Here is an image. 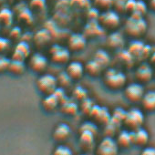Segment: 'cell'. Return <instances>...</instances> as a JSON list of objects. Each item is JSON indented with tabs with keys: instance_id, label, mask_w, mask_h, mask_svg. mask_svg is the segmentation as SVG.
Wrapping results in <instances>:
<instances>
[{
	"instance_id": "1",
	"label": "cell",
	"mask_w": 155,
	"mask_h": 155,
	"mask_svg": "<svg viewBox=\"0 0 155 155\" xmlns=\"http://www.w3.org/2000/svg\"><path fill=\"white\" fill-rule=\"evenodd\" d=\"M102 75L103 83L110 91H120L126 86L127 77L121 70L114 68H107Z\"/></svg>"
},
{
	"instance_id": "2",
	"label": "cell",
	"mask_w": 155,
	"mask_h": 155,
	"mask_svg": "<svg viewBox=\"0 0 155 155\" xmlns=\"http://www.w3.org/2000/svg\"><path fill=\"white\" fill-rule=\"evenodd\" d=\"M147 28V22L143 17L136 13H132V15L127 19L124 28L125 32L130 37L139 38L146 32Z\"/></svg>"
},
{
	"instance_id": "3",
	"label": "cell",
	"mask_w": 155,
	"mask_h": 155,
	"mask_svg": "<svg viewBox=\"0 0 155 155\" xmlns=\"http://www.w3.org/2000/svg\"><path fill=\"white\" fill-rule=\"evenodd\" d=\"M36 87L38 92L43 96L53 94L58 87L57 78L52 74L42 73L36 81Z\"/></svg>"
},
{
	"instance_id": "4",
	"label": "cell",
	"mask_w": 155,
	"mask_h": 155,
	"mask_svg": "<svg viewBox=\"0 0 155 155\" xmlns=\"http://www.w3.org/2000/svg\"><path fill=\"white\" fill-rule=\"evenodd\" d=\"M144 123V114L137 108H132L126 110V114L122 122V125L126 127L129 130H134L138 128L142 127Z\"/></svg>"
},
{
	"instance_id": "5",
	"label": "cell",
	"mask_w": 155,
	"mask_h": 155,
	"mask_svg": "<svg viewBox=\"0 0 155 155\" xmlns=\"http://www.w3.org/2000/svg\"><path fill=\"white\" fill-rule=\"evenodd\" d=\"M144 93L145 91L143 85L138 81L128 84L127 86L124 87V91H123L125 99L131 103L140 102Z\"/></svg>"
},
{
	"instance_id": "6",
	"label": "cell",
	"mask_w": 155,
	"mask_h": 155,
	"mask_svg": "<svg viewBox=\"0 0 155 155\" xmlns=\"http://www.w3.org/2000/svg\"><path fill=\"white\" fill-rule=\"evenodd\" d=\"M99 24L103 29L115 30L120 23L119 15L112 10H105L99 17Z\"/></svg>"
},
{
	"instance_id": "7",
	"label": "cell",
	"mask_w": 155,
	"mask_h": 155,
	"mask_svg": "<svg viewBox=\"0 0 155 155\" xmlns=\"http://www.w3.org/2000/svg\"><path fill=\"white\" fill-rule=\"evenodd\" d=\"M50 59L54 64L64 65L69 62L70 50L68 48L61 47L59 45H54L50 48Z\"/></svg>"
},
{
	"instance_id": "8",
	"label": "cell",
	"mask_w": 155,
	"mask_h": 155,
	"mask_svg": "<svg viewBox=\"0 0 155 155\" xmlns=\"http://www.w3.org/2000/svg\"><path fill=\"white\" fill-rule=\"evenodd\" d=\"M119 146L113 137L105 136L96 148V153L101 155H114L119 151Z\"/></svg>"
},
{
	"instance_id": "9",
	"label": "cell",
	"mask_w": 155,
	"mask_h": 155,
	"mask_svg": "<svg viewBox=\"0 0 155 155\" xmlns=\"http://www.w3.org/2000/svg\"><path fill=\"white\" fill-rule=\"evenodd\" d=\"M28 66L33 72L42 74L48 66V59L41 53H35L29 57Z\"/></svg>"
},
{
	"instance_id": "10",
	"label": "cell",
	"mask_w": 155,
	"mask_h": 155,
	"mask_svg": "<svg viewBox=\"0 0 155 155\" xmlns=\"http://www.w3.org/2000/svg\"><path fill=\"white\" fill-rule=\"evenodd\" d=\"M135 79L141 84L148 83L154 77V69L148 63H141L135 70Z\"/></svg>"
},
{
	"instance_id": "11",
	"label": "cell",
	"mask_w": 155,
	"mask_h": 155,
	"mask_svg": "<svg viewBox=\"0 0 155 155\" xmlns=\"http://www.w3.org/2000/svg\"><path fill=\"white\" fill-rule=\"evenodd\" d=\"M71 135V129L67 123H58L52 131V139L58 144L65 143Z\"/></svg>"
},
{
	"instance_id": "12",
	"label": "cell",
	"mask_w": 155,
	"mask_h": 155,
	"mask_svg": "<svg viewBox=\"0 0 155 155\" xmlns=\"http://www.w3.org/2000/svg\"><path fill=\"white\" fill-rule=\"evenodd\" d=\"M87 45V38L82 34H72L68 39V48L70 52H81Z\"/></svg>"
},
{
	"instance_id": "13",
	"label": "cell",
	"mask_w": 155,
	"mask_h": 155,
	"mask_svg": "<svg viewBox=\"0 0 155 155\" xmlns=\"http://www.w3.org/2000/svg\"><path fill=\"white\" fill-rule=\"evenodd\" d=\"M65 71L72 81H80L85 74V68L84 65L79 61H70L68 63Z\"/></svg>"
},
{
	"instance_id": "14",
	"label": "cell",
	"mask_w": 155,
	"mask_h": 155,
	"mask_svg": "<svg viewBox=\"0 0 155 155\" xmlns=\"http://www.w3.org/2000/svg\"><path fill=\"white\" fill-rule=\"evenodd\" d=\"M91 117L95 119L97 122L102 126L106 125L111 119V114L110 113L109 110L106 108H102L97 105H94L89 114Z\"/></svg>"
},
{
	"instance_id": "15",
	"label": "cell",
	"mask_w": 155,
	"mask_h": 155,
	"mask_svg": "<svg viewBox=\"0 0 155 155\" xmlns=\"http://www.w3.org/2000/svg\"><path fill=\"white\" fill-rule=\"evenodd\" d=\"M59 110L66 116H74L80 110V104L74 99L66 98L59 104Z\"/></svg>"
},
{
	"instance_id": "16",
	"label": "cell",
	"mask_w": 155,
	"mask_h": 155,
	"mask_svg": "<svg viewBox=\"0 0 155 155\" xmlns=\"http://www.w3.org/2000/svg\"><path fill=\"white\" fill-rule=\"evenodd\" d=\"M131 132V139H132V145H136L139 147H144L150 139L149 133L146 130L142 127L138 128L134 130H130Z\"/></svg>"
},
{
	"instance_id": "17",
	"label": "cell",
	"mask_w": 155,
	"mask_h": 155,
	"mask_svg": "<svg viewBox=\"0 0 155 155\" xmlns=\"http://www.w3.org/2000/svg\"><path fill=\"white\" fill-rule=\"evenodd\" d=\"M79 144L81 150L85 151L91 150L95 144V134L90 131H80Z\"/></svg>"
},
{
	"instance_id": "18",
	"label": "cell",
	"mask_w": 155,
	"mask_h": 155,
	"mask_svg": "<svg viewBox=\"0 0 155 155\" xmlns=\"http://www.w3.org/2000/svg\"><path fill=\"white\" fill-rule=\"evenodd\" d=\"M84 68H85V73L91 78L100 77L101 75L103 74V71L105 70V68L95 59H91L88 61L84 66Z\"/></svg>"
},
{
	"instance_id": "19",
	"label": "cell",
	"mask_w": 155,
	"mask_h": 155,
	"mask_svg": "<svg viewBox=\"0 0 155 155\" xmlns=\"http://www.w3.org/2000/svg\"><path fill=\"white\" fill-rule=\"evenodd\" d=\"M59 101L57 99V97L54 94H50V95H46L44 96V98L41 101V106L42 109L46 111V112H53L55 111L57 109L59 108Z\"/></svg>"
},
{
	"instance_id": "20",
	"label": "cell",
	"mask_w": 155,
	"mask_h": 155,
	"mask_svg": "<svg viewBox=\"0 0 155 155\" xmlns=\"http://www.w3.org/2000/svg\"><path fill=\"white\" fill-rule=\"evenodd\" d=\"M140 104L142 110L147 112H155V91H150L144 93Z\"/></svg>"
},
{
	"instance_id": "21",
	"label": "cell",
	"mask_w": 155,
	"mask_h": 155,
	"mask_svg": "<svg viewBox=\"0 0 155 155\" xmlns=\"http://www.w3.org/2000/svg\"><path fill=\"white\" fill-rule=\"evenodd\" d=\"M29 53H30V48L28 44L26 41H21L16 46L13 52L12 58L24 61L29 56Z\"/></svg>"
},
{
	"instance_id": "22",
	"label": "cell",
	"mask_w": 155,
	"mask_h": 155,
	"mask_svg": "<svg viewBox=\"0 0 155 155\" xmlns=\"http://www.w3.org/2000/svg\"><path fill=\"white\" fill-rule=\"evenodd\" d=\"M117 144L119 148L127 149L132 145V139H131V132L129 130H120L117 134L116 138Z\"/></svg>"
},
{
	"instance_id": "23",
	"label": "cell",
	"mask_w": 155,
	"mask_h": 155,
	"mask_svg": "<svg viewBox=\"0 0 155 155\" xmlns=\"http://www.w3.org/2000/svg\"><path fill=\"white\" fill-rule=\"evenodd\" d=\"M26 70V65L23 60L10 59L8 71L14 76H21Z\"/></svg>"
},
{
	"instance_id": "24",
	"label": "cell",
	"mask_w": 155,
	"mask_h": 155,
	"mask_svg": "<svg viewBox=\"0 0 155 155\" xmlns=\"http://www.w3.org/2000/svg\"><path fill=\"white\" fill-rule=\"evenodd\" d=\"M124 43V39L123 37L118 33V32H113L111 33L108 39H107V44L110 48L116 49V48H120L123 46Z\"/></svg>"
},
{
	"instance_id": "25",
	"label": "cell",
	"mask_w": 155,
	"mask_h": 155,
	"mask_svg": "<svg viewBox=\"0 0 155 155\" xmlns=\"http://www.w3.org/2000/svg\"><path fill=\"white\" fill-rule=\"evenodd\" d=\"M34 42L36 43V45L40 46V47H44L46 44L49 43L50 41V34L48 30L42 29L39 30L34 37Z\"/></svg>"
},
{
	"instance_id": "26",
	"label": "cell",
	"mask_w": 155,
	"mask_h": 155,
	"mask_svg": "<svg viewBox=\"0 0 155 155\" xmlns=\"http://www.w3.org/2000/svg\"><path fill=\"white\" fill-rule=\"evenodd\" d=\"M93 59H95L96 61H98L104 68H107L110 63V57L108 54L107 51L100 49L98 51H96Z\"/></svg>"
},
{
	"instance_id": "27",
	"label": "cell",
	"mask_w": 155,
	"mask_h": 155,
	"mask_svg": "<svg viewBox=\"0 0 155 155\" xmlns=\"http://www.w3.org/2000/svg\"><path fill=\"white\" fill-rule=\"evenodd\" d=\"M56 78H57L58 87L63 88V89H67L68 87H69L71 82L73 81L66 71H62V72L58 73V75Z\"/></svg>"
},
{
	"instance_id": "28",
	"label": "cell",
	"mask_w": 155,
	"mask_h": 155,
	"mask_svg": "<svg viewBox=\"0 0 155 155\" xmlns=\"http://www.w3.org/2000/svg\"><path fill=\"white\" fill-rule=\"evenodd\" d=\"M88 98V91L85 88L81 86H76L72 91V99L80 102Z\"/></svg>"
},
{
	"instance_id": "29",
	"label": "cell",
	"mask_w": 155,
	"mask_h": 155,
	"mask_svg": "<svg viewBox=\"0 0 155 155\" xmlns=\"http://www.w3.org/2000/svg\"><path fill=\"white\" fill-rule=\"evenodd\" d=\"M13 20V14L8 8H4L0 11V25L8 26Z\"/></svg>"
},
{
	"instance_id": "30",
	"label": "cell",
	"mask_w": 155,
	"mask_h": 155,
	"mask_svg": "<svg viewBox=\"0 0 155 155\" xmlns=\"http://www.w3.org/2000/svg\"><path fill=\"white\" fill-rule=\"evenodd\" d=\"M93 106H94L93 101L91 100H90L89 98H86L85 100L80 101V110L84 114H88L89 115Z\"/></svg>"
},
{
	"instance_id": "31",
	"label": "cell",
	"mask_w": 155,
	"mask_h": 155,
	"mask_svg": "<svg viewBox=\"0 0 155 155\" xmlns=\"http://www.w3.org/2000/svg\"><path fill=\"white\" fill-rule=\"evenodd\" d=\"M53 153L54 154H58V155H69V154H72L73 152H72L70 148L64 145V143H61V144H58V146L56 147Z\"/></svg>"
},
{
	"instance_id": "32",
	"label": "cell",
	"mask_w": 155,
	"mask_h": 155,
	"mask_svg": "<svg viewBox=\"0 0 155 155\" xmlns=\"http://www.w3.org/2000/svg\"><path fill=\"white\" fill-rule=\"evenodd\" d=\"M80 131H90V132H92L93 134L96 135L98 132V127L92 122H84L81 126Z\"/></svg>"
},
{
	"instance_id": "33",
	"label": "cell",
	"mask_w": 155,
	"mask_h": 155,
	"mask_svg": "<svg viewBox=\"0 0 155 155\" xmlns=\"http://www.w3.org/2000/svg\"><path fill=\"white\" fill-rule=\"evenodd\" d=\"M125 114H126V110H124L123 109L121 108H118L114 110L113 114L111 115V118L117 121H119L120 123L122 124L123 122V120H124V117H125Z\"/></svg>"
},
{
	"instance_id": "34",
	"label": "cell",
	"mask_w": 155,
	"mask_h": 155,
	"mask_svg": "<svg viewBox=\"0 0 155 155\" xmlns=\"http://www.w3.org/2000/svg\"><path fill=\"white\" fill-rule=\"evenodd\" d=\"M10 59L5 57L3 54H0V74L8 71Z\"/></svg>"
},
{
	"instance_id": "35",
	"label": "cell",
	"mask_w": 155,
	"mask_h": 155,
	"mask_svg": "<svg viewBox=\"0 0 155 155\" xmlns=\"http://www.w3.org/2000/svg\"><path fill=\"white\" fill-rule=\"evenodd\" d=\"M9 48V41L4 38H0V54H3Z\"/></svg>"
},
{
	"instance_id": "36",
	"label": "cell",
	"mask_w": 155,
	"mask_h": 155,
	"mask_svg": "<svg viewBox=\"0 0 155 155\" xmlns=\"http://www.w3.org/2000/svg\"><path fill=\"white\" fill-rule=\"evenodd\" d=\"M142 154L145 155H155V148L154 147H146L141 151Z\"/></svg>"
},
{
	"instance_id": "37",
	"label": "cell",
	"mask_w": 155,
	"mask_h": 155,
	"mask_svg": "<svg viewBox=\"0 0 155 155\" xmlns=\"http://www.w3.org/2000/svg\"><path fill=\"white\" fill-rule=\"evenodd\" d=\"M150 8L155 12V0H150Z\"/></svg>"
},
{
	"instance_id": "38",
	"label": "cell",
	"mask_w": 155,
	"mask_h": 155,
	"mask_svg": "<svg viewBox=\"0 0 155 155\" xmlns=\"http://www.w3.org/2000/svg\"><path fill=\"white\" fill-rule=\"evenodd\" d=\"M150 58V59H151V62L155 65V51H154V52H151Z\"/></svg>"
},
{
	"instance_id": "39",
	"label": "cell",
	"mask_w": 155,
	"mask_h": 155,
	"mask_svg": "<svg viewBox=\"0 0 155 155\" xmlns=\"http://www.w3.org/2000/svg\"><path fill=\"white\" fill-rule=\"evenodd\" d=\"M154 77H155V69H154Z\"/></svg>"
}]
</instances>
